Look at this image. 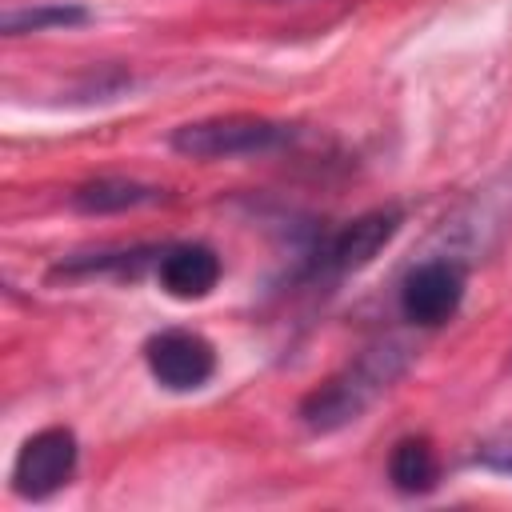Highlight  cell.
Here are the masks:
<instances>
[{"mask_svg": "<svg viewBox=\"0 0 512 512\" xmlns=\"http://www.w3.org/2000/svg\"><path fill=\"white\" fill-rule=\"evenodd\" d=\"M404 368V348L400 344H380L368 348L356 364H348L340 376H332L328 384H320L304 404H300V420L312 432H332L348 420H356Z\"/></svg>", "mask_w": 512, "mask_h": 512, "instance_id": "cell-1", "label": "cell"}, {"mask_svg": "<svg viewBox=\"0 0 512 512\" xmlns=\"http://www.w3.org/2000/svg\"><path fill=\"white\" fill-rule=\"evenodd\" d=\"M292 140V124L268 120V116H208V120H188L172 128L168 144L180 156L192 160H236V156H264L276 152Z\"/></svg>", "mask_w": 512, "mask_h": 512, "instance_id": "cell-2", "label": "cell"}, {"mask_svg": "<svg viewBox=\"0 0 512 512\" xmlns=\"http://www.w3.org/2000/svg\"><path fill=\"white\" fill-rule=\"evenodd\" d=\"M76 472V436L72 428H40L24 440L12 464V488L24 500H44L64 488Z\"/></svg>", "mask_w": 512, "mask_h": 512, "instance_id": "cell-3", "label": "cell"}, {"mask_svg": "<svg viewBox=\"0 0 512 512\" xmlns=\"http://www.w3.org/2000/svg\"><path fill=\"white\" fill-rule=\"evenodd\" d=\"M144 360L156 384H164L168 392H196L216 372V348L200 332H188V328L156 332L144 344Z\"/></svg>", "mask_w": 512, "mask_h": 512, "instance_id": "cell-4", "label": "cell"}, {"mask_svg": "<svg viewBox=\"0 0 512 512\" xmlns=\"http://www.w3.org/2000/svg\"><path fill=\"white\" fill-rule=\"evenodd\" d=\"M460 300H464V268L456 260L416 264L400 288V312L420 328H436L452 320Z\"/></svg>", "mask_w": 512, "mask_h": 512, "instance_id": "cell-5", "label": "cell"}, {"mask_svg": "<svg viewBox=\"0 0 512 512\" xmlns=\"http://www.w3.org/2000/svg\"><path fill=\"white\" fill-rule=\"evenodd\" d=\"M400 208H372L356 220H348L340 232H332V240L320 252V268L324 272H356L364 264L376 260V252L400 232Z\"/></svg>", "mask_w": 512, "mask_h": 512, "instance_id": "cell-6", "label": "cell"}, {"mask_svg": "<svg viewBox=\"0 0 512 512\" xmlns=\"http://www.w3.org/2000/svg\"><path fill=\"white\" fill-rule=\"evenodd\" d=\"M156 276L172 300H204L220 280V256L208 244H176L160 252Z\"/></svg>", "mask_w": 512, "mask_h": 512, "instance_id": "cell-7", "label": "cell"}, {"mask_svg": "<svg viewBox=\"0 0 512 512\" xmlns=\"http://www.w3.org/2000/svg\"><path fill=\"white\" fill-rule=\"evenodd\" d=\"M160 200V188L140 184V180H124V176H96L88 184H80L72 192V208L88 212V216H104V212H128L140 204Z\"/></svg>", "mask_w": 512, "mask_h": 512, "instance_id": "cell-8", "label": "cell"}, {"mask_svg": "<svg viewBox=\"0 0 512 512\" xmlns=\"http://www.w3.org/2000/svg\"><path fill=\"white\" fill-rule=\"evenodd\" d=\"M388 476L400 492L416 496L436 484V452L424 436H404L388 456Z\"/></svg>", "mask_w": 512, "mask_h": 512, "instance_id": "cell-9", "label": "cell"}, {"mask_svg": "<svg viewBox=\"0 0 512 512\" xmlns=\"http://www.w3.org/2000/svg\"><path fill=\"white\" fill-rule=\"evenodd\" d=\"M88 12L80 4H32V8H8L4 12V32L24 36V32H44V28H68L84 24Z\"/></svg>", "mask_w": 512, "mask_h": 512, "instance_id": "cell-10", "label": "cell"}]
</instances>
